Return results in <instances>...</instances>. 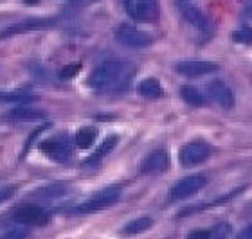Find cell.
<instances>
[{"mask_svg":"<svg viewBox=\"0 0 252 239\" xmlns=\"http://www.w3.org/2000/svg\"><path fill=\"white\" fill-rule=\"evenodd\" d=\"M38 149L42 151L49 160L60 162V164H65L70 158V146L65 137H53V139L40 142Z\"/></svg>","mask_w":252,"mask_h":239,"instance_id":"obj_6","label":"cell"},{"mask_svg":"<svg viewBox=\"0 0 252 239\" xmlns=\"http://www.w3.org/2000/svg\"><path fill=\"white\" fill-rule=\"evenodd\" d=\"M139 94L146 99H157L162 95V87H160L157 79L148 78L144 81H141V85H139Z\"/></svg>","mask_w":252,"mask_h":239,"instance_id":"obj_18","label":"cell"},{"mask_svg":"<svg viewBox=\"0 0 252 239\" xmlns=\"http://www.w3.org/2000/svg\"><path fill=\"white\" fill-rule=\"evenodd\" d=\"M15 192H16V185H5V187H0V203L7 202Z\"/></svg>","mask_w":252,"mask_h":239,"instance_id":"obj_25","label":"cell"},{"mask_svg":"<svg viewBox=\"0 0 252 239\" xmlns=\"http://www.w3.org/2000/svg\"><path fill=\"white\" fill-rule=\"evenodd\" d=\"M207 92H209V97L215 101L216 104H220L221 108H232L234 104V94L232 90L227 87L223 81L220 79H215L207 85Z\"/></svg>","mask_w":252,"mask_h":239,"instance_id":"obj_12","label":"cell"},{"mask_svg":"<svg viewBox=\"0 0 252 239\" xmlns=\"http://www.w3.org/2000/svg\"><path fill=\"white\" fill-rule=\"evenodd\" d=\"M116 40L119 43H123L125 47H131V49L148 47L153 42V38L148 32L141 31V29H135L133 26H126V24L117 27Z\"/></svg>","mask_w":252,"mask_h":239,"instance_id":"obj_5","label":"cell"},{"mask_svg":"<svg viewBox=\"0 0 252 239\" xmlns=\"http://www.w3.org/2000/svg\"><path fill=\"white\" fill-rule=\"evenodd\" d=\"M13 218H15V221L27 225V227H42L49 221V212L40 205L26 203V205H20V207L15 209Z\"/></svg>","mask_w":252,"mask_h":239,"instance_id":"obj_4","label":"cell"},{"mask_svg":"<svg viewBox=\"0 0 252 239\" xmlns=\"http://www.w3.org/2000/svg\"><path fill=\"white\" fill-rule=\"evenodd\" d=\"M130 76L131 72H128V65L126 63L110 60V61H103L92 70L89 78V85L92 89L99 90L116 89V87L125 85L130 79Z\"/></svg>","mask_w":252,"mask_h":239,"instance_id":"obj_1","label":"cell"},{"mask_svg":"<svg viewBox=\"0 0 252 239\" xmlns=\"http://www.w3.org/2000/svg\"><path fill=\"white\" fill-rule=\"evenodd\" d=\"M158 16L157 0H135V20L153 22Z\"/></svg>","mask_w":252,"mask_h":239,"instance_id":"obj_13","label":"cell"},{"mask_svg":"<svg viewBox=\"0 0 252 239\" xmlns=\"http://www.w3.org/2000/svg\"><path fill=\"white\" fill-rule=\"evenodd\" d=\"M232 38L240 43H252V29L251 27H242L232 34Z\"/></svg>","mask_w":252,"mask_h":239,"instance_id":"obj_23","label":"cell"},{"mask_svg":"<svg viewBox=\"0 0 252 239\" xmlns=\"http://www.w3.org/2000/svg\"><path fill=\"white\" fill-rule=\"evenodd\" d=\"M180 94H182V99L186 103L193 104V106H202L204 104V95L200 94V90L194 89V87H182Z\"/></svg>","mask_w":252,"mask_h":239,"instance_id":"obj_21","label":"cell"},{"mask_svg":"<svg viewBox=\"0 0 252 239\" xmlns=\"http://www.w3.org/2000/svg\"><path fill=\"white\" fill-rule=\"evenodd\" d=\"M79 68H81V65H79V63H76V65H68V67H63L62 70H60V78H62V79L74 78V76L78 74Z\"/></svg>","mask_w":252,"mask_h":239,"instance_id":"obj_24","label":"cell"},{"mask_svg":"<svg viewBox=\"0 0 252 239\" xmlns=\"http://www.w3.org/2000/svg\"><path fill=\"white\" fill-rule=\"evenodd\" d=\"M240 191H243V187H240L238 191L229 192V194H225V196L216 198V200H211V202H207V203H198V205H193V207H186V209H182V210H180L179 216H189V214H194V212H200V210H205V209H211V207H216V205H221V203L229 202L231 198L236 196Z\"/></svg>","mask_w":252,"mask_h":239,"instance_id":"obj_16","label":"cell"},{"mask_svg":"<svg viewBox=\"0 0 252 239\" xmlns=\"http://www.w3.org/2000/svg\"><path fill=\"white\" fill-rule=\"evenodd\" d=\"M92 2H95V0H68L67 7L68 9H81L85 5H90Z\"/></svg>","mask_w":252,"mask_h":239,"instance_id":"obj_28","label":"cell"},{"mask_svg":"<svg viewBox=\"0 0 252 239\" xmlns=\"http://www.w3.org/2000/svg\"><path fill=\"white\" fill-rule=\"evenodd\" d=\"M177 5H179L182 16H184L191 26L196 27L200 32L211 31V20L207 18V15H205L204 11L200 9V7H196L191 0H177Z\"/></svg>","mask_w":252,"mask_h":239,"instance_id":"obj_8","label":"cell"},{"mask_svg":"<svg viewBox=\"0 0 252 239\" xmlns=\"http://www.w3.org/2000/svg\"><path fill=\"white\" fill-rule=\"evenodd\" d=\"M32 99L27 92H0V103H29Z\"/></svg>","mask_w":252,"mask_h":239,"instance_id":"obj_22","label":"cell"},{"mask_svg":"<svg viewBox=\"0 0 252 239\" xmlns=\"http://www.w3.org/2000/svg\"><path fill=\"white\" fill-rule=\"evenodd\" d=\"M68 183L67 182H53L45 183L42 187H38L36 191L32 192V196L36 198H60L63 194H67Z\"/></svg>","mask_w":252,"mask_h":239,"instance_id":"obj_14","label":"cell"},{"mask_svg":"<svg viewBox=\"0 0 252 239\" xmlns=\"http://www.w3.org/2000/svg\"><path fill=\"white\" fill-rule=\"evenodd\" d=\"M54 24H56L54 18H29V20L24 22H16V24L9 26L7 29H4V31L0 32V38H9L15 36V34L38 31V29H47V27H53Z\"/></svg>","mask_w":252,"mask_h":239,"instance_id":"obj_9","label":"cell"},{"mask_svg":"<svg viewBox=\"0 0 252 239\" xmlns=\"http://www.w3.org/2000/svg\"><path fill=\"white\" fill-rule=\"evenodd\" d=\"M152 225H153V219L150 218V216H141V218H135L133 221H130V223L126 225L125 229H123V232L128 236L141 234V232H146Z\"/></svg>","mask_w":252,"mask_h":239,"instance_id":"obj_19","label":"cell"},{"mask_svg":"<svg viewBox=\"0 0 252 239\" xmlns=\"http://www.w3.org/2000/svg\"><path fill=\"white\" fill-rule=\"evenodd\" d=\"M26 4H31V5H34V4H38V0H24Z\"/></svg>","mask_w":252,"mask_h":239,"instance_id":"obj_32","label":"cell"},{"mask_svg":"<svg viewBox=\"0 0 252 239\" xmlns=\"http://www.w3.org/2000/svg\"><path fill=\"white\" fill-rule=\"evenodd\" d=\"M175 70L188 78H198L205 74H213L218 70V65L213 61H204V60H188V61H179L175 65Z\"/></svg>","mask_w":252,"mask_h":239,"instance_id":"obj_10","label":"cell"},{"mask_svg":"<svg viewBox=\"0 0 252 239\" xmlns=\"http://www.w3.org/2000/svg\"><path fill=\"white\" fill-rule=\"evenodd\" d=\"M123 4H125V9L128 11V15L131 18H135V2L133 0H123Z\"/></svg>","mask_w":252,"mask_h":239,"instance_id":"obj_29","label":"cell"},{"mask_svg":"<svg viewBox=\"0 0 252 239\" xmlns=\"http://www.w3.org/2000/svg\"><path fill=\"white\" fill-rule=\"evenodd\" d=\"M22 238H26V232H16V230H13V232L7 234V239H22Z\"/></svg>","mask_w":252,"mask_h":239,"instance_id":"obj_31","label":"cell"},{"mask_svg":"<svg viewBox=\"0 0 252 239\" xmlns=\"http://www.w3.org/2000/svg\"><path fill=\"white\" fill-rule=\"evenodd\" d=\"M207 185V177L204 175H193V177H186L182 180L175 183L173 187L169 189L168 192V200L169 202H180V200H186V198L193 196L200 189H204Z\"/></svg>","mask_w":252,"mask_h":239,"instance_id":"obj_3","label":"cell"},{"mask_svg":"<svg viewBox=\"0 0 252 239\" xmlns=\"http://www.w3.org/2000/svg\"><path fill=\"white\" fill-rule=\"evenodd\" d=\"M117 141H119V139H117V135L106 137L105 141H103V144H101L99 148L95 149L94 155L89 156V160L85 162L83 166H95V164H99V162L103 160V158H105V156L108 155V153H110V151L114 149V148H116Z\"/></svg>","mask_w":252,"mask_h":239,"instance_id":"obj_15","label":"cell"},{"mask_svg":"<svg viewBox=\"0 0 252 239\" xmlns=\"http://www.w3.org/2000/svg\"><path fill=\"white\" fill-rule=\"evenodd\" d=\"M227 230H229L227 225H218L216 229L211 230V239H225Z\"/></svg>","mask_w":252,"mask_h":239,"instance_id":"obj_26","label":"cell"},{"mask_svg":"<svg viewBox=\"0 0 252 239\" xmlns=\"http://www.w3.org/2000/svg\"><path fill=\"white\" fill-rule=\"evenodd\" d=\"M121 196V185H110V187H105L97 191L95 194L87 200V202L79 203L78 207L72 209L74 214H92L97 212V210H103V209L110 207L119 200Z\"/></svg>","mask_w":252,"mask_h":239,"instance_id":"obj_2","label":"cell"},{"mask_svg":"<svg viewBox=\"0 0 252 239\" xmlns=\"http://www.w3.org/2000/svg\"><path fill=\"white\" fill-rule=\"evenodd\" d=\"M169 158L164 149H155L142 160L141 175H160L168 169Z\"/></svg>","mask_w":252,"mask_h":239,"instance_id":"obj_11","label":"cell"},{"mask_svg":"<svg viewBox=\"0 0 252 239\" xmlns=\"http://www.w3.org/2000/svg\"><path fill=\"white\" fill-rule=\"evenodd\" d=\"M95 135H97V133H95L94 128H81V130H78L76 137H74V142H76L78 148L87 149V148H90V146L94 144Z\"/></svg>","mask_w":252,"mask_h":239,"instance_id":"obj_20","label":"cell"},{"mask_svg":"<svg viewBox=\"0 0 252 239\" xmlns=\"http://www.w3.org/2000/svg\"><path fill=\"white\" fill-rule=\"evenodd\" d=\"M211 155V146L204 141H194L189 144L182 146V149L179 153L180 164L186 167H193L202 162Z\"/></svg>","mask_w":252,"mask_h":239,"instance_id":"obj_7","label":"cell"},{"mask_svg":"<svg viewBox=\"0 0 252 239\" xmlns=\"http://www.w3.org/2000/svg\"><path fill=\"white\" fill-rule=\"evenodd\" d=\"M186 239H211V230H205V229L193 230L191 234H188Z\"/></svg>","mask_w":252,"mask_h":239,"instance_id":"obj_27","label":"cell"},{"mask_svg":"<svg viewBox=\"0 0 252 239\" xmlns=\"http://www.w3.org/2000/svg\"><path fill=\"white\" fill-rule=\"evenodd\" d=\"M236 239H252V225L245 227V229L236 236Z\"/></svg>","mask_w":252,"mask_h":239,"instance_id":"obj_30","label":"cell"},{"mask_svg":"<svg viewBox=\"0 0 252 239\" xmlns=\"http://www.w3.org/2000/svg\"><path fill=\"white\" fill-rule=\"evenodd\" d=\"M45 117V112L34 108H15L7 112V119L15 120V122H22V120H38Z\"/></svg>","mask_w":252,"mask_h":239,"instance_id":"obj_17","label":"cell"}]
</instances>
